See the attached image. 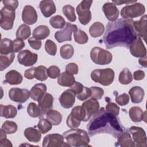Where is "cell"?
I'll use <instances>...</instances> for the list:
<instances>
[{"instance_id":"d4e9b609","label":"cell","mask_w":147,"mask_h":147,"mask_svg":"<svg viewBox=\"0 0 147 147\" xmlns=\"http://www.w3.org/2000/svg\"><path fill=\"white\" fill-rule=\"evenodd\" d=\"M129 94L133 103H139L142 101L145 92L144 89L141 87L134 86L129 90Z\"/></svg>"},{"instance_id":"9f6ffc18","label":"cell","mask_w":147,"mask_h":147,"mask_svg":"<svg viewBox=\"0 0 147 147\" xmlns=\"http://www.w3.org/2000/svg\"><path fill=\"white\" fill-rule=\"evenodd\" d=\"M28 42L30 47L35 50H38L41 47V41L34 38L33 37L28 39Z\"/></svg>"},{"instance_id":"9c48e42d","label":"cell","mask_w":147,"mask_h":147,"mask_svg":"<svg viewBox=\"0 0 147 147\" xmlns=\"http://www.w3.org/2000/svg\"><path fill=\"white\" fill-rule=\"evenodd\" d=\"M64 137L58 133L49 134L44 137L42 146L43 147H60L71 146L68 144L64 142Z\"/></svg>"},{"instance_id":"4fadbf2b","label":"cell","mask_w":147,"mask_h":147,"mask_svg":"<svg viewBox=\"0 0 147 147\" xmlns=\"http://www.w3.org/2000/svg\"><path fill=\"white\" fill-rule=\"evenodd\" d=\"M9 98L17 103H25L30 97V91L27 89L12 88L9 91Z\"/></svg>"},{"instance_id":"e575fe53","label":"cell","mask_w":147,"mask_h":147,"mask_svg":"<svg viewBox=\"0 0 147 147\" xmlns=\"http://www.w3.org/2000/svg\"><path fill=\"white\" fill-rule=\"evenodd\" d=\"M13 52V41L7 38L2 39L0 45L1 55H8Z\"/></svg>"},{"instance_id":"7a4b0ae2","label":"cell","mask_w":147,"mask_h":147,"mask_svg":"<svg viewBox=\"0 0 147 147\" xmlns=\"http://www.w3.org/2000/svg\"><path fill=\"white\" fill-rule=\"evenodd\" d=\"M87 128L91 137L106 133L117 138L123 131L117 116L106 111L103 107L99 109L98 112L93 115L87 125Z\"/></svg>"},{"instance_id":"6da1fadb","label":"cell","mask_w":147,"mask_h":147,"mask_svg":"<svg viewBox=\"0 0 147 147\" xmlns=\"http://www.w3.org/2000/svg\"><path fill=\"white\" fill-rule=\"evenodd\" d=\"M133 22L132 20L122 18L108 22L103 38L106 48L112 49L119 47L129 48L132 42L138 36Z\"/></svg>"},{"instance_id":"94428289","label":"cell","mask_w":147,"mask_h":147,"mask_svg":"<svg viewBox=\"0 0 147 147\" xmlns=\"http://www.w3.org/2000/svg\"><path fill=\"white\" fill-rule=\"evenodd\" d=\"M133 78L136 80H141L145 78V72L142 70H137L133 74Z\"/></svg>"},{"instance_id":"91938a15","label":"cell","mask_w":147,"mask_h":147,"mask_svg":"<svg viewBox=\"0 0 147 147\" xmlns=\"http://www.w3.org/2000/svg\"><path fill=\"white\" fill-rule=\"evenodd\" d=\"M35 67H32L26 69L24 73V76L28 79H32L34 78Z\"/></svg>"},{"instance_id":"f35d334b","label":"cell","mask_w":147,"mask_h":147,"mask_svg":"<svg viewBox=\"0 0 147 147\" xmlns=\"http://www.w3.org/2000/svg\"><path fill=\"white\" fill-rule=\"evenodd\" d=\"M61 57L64 59H69L71 58L74 53V47L71 44L63 45L60 49Z\"/></svg>"},{"instance_id":"4316f807","label":"cell","mask_w":147,"mask_h":147,"mask_svg":"<svg viewBox=\"0 0 147 147\" xmlns=\"http://www.w3.org/2000/svg\"><path fill=\"white\" fill-rule=\"evenodd\" d=\"M117 144L122 147H134L135 143L133 141L130 133L125 131L122 132L117 137Z\"/></svg>"},{"instance_id":"484cf974","label":"cell","mask_w":147,"mask_h":147,"mask_svg":"<svg viewBox=\"0 0 147 147\" xmlns=\"http://www.w3.org/2000/svg\"><path fill=\"white\" fill-rule=\"evenodd\" d=\"M75 82V79L74 75L67 72H63L60 74L57 78V83L61 86L71 87Z\"/></svg>"},{"instance_id":"f1b7e54d","label":"cell","mask_w":147,"mask_h":147,"mask_svg":"<svg viewBox=\"0 0 147 147\" xmlns=\"http://www.w3.org/2000/svg\"><path fill=\"white\" fill-rule=\"evenodd\" d=\"M0 115L6 118H13L17 114V109L13 105H0Z\"/></svg>"},{"instance_id":"f5cc1de1","label":"cell","mask_w":147,"mask_h":147,"mask_svg":"<svg viewBox=\"0 0 147 147\" xmlns=\"http://www.w3.org/2000/svg\"><path fill=\"white\" fill-rule=\"evenodd\" d=\"M25 47V42L23 40L15 39L13 41V51L14 53L18 52L21 51Z\"/></svg>"},{"instance_id":"6f0895ef","label":"cell","mask_w":147,"mask_h":147,"mask_svg":"<svg viewBox=\"0 0 147 147\" xmlns=\"http://www.w3.org/2000/svg\"><path fill=\"white\" fill-rule=\"evenodd\" d=\"M5 7L16 10L18 6V1L17 0H5L2 1Z\"/></svg>"},{"instance_id":"277c9868","label":"cell","mask_w":147,"mask_h":147,"mask_svg":"<svg viewBox=\"0 0 147 147\" xmlns=\"http://www.w3.org/2000/svg\"><path fill=\"white\" fill-rule=\"evenodd\" d=\"M91 78L95 82L107 86L113 82L114 72L110 68L94 69L91 73Z\"/></svg>"},{"instance_id":"c3c4849f","label":"cell","mask_w":147,"mask_h":147,"mask_svg":"<svg viewBox=\"0 0 147 147\" xmlns=\"http://www.w3.org/2000/svg\"><path fill=\"white\" fill-rule=\"evenodd\" d=\"M80 121L76 119L74 117L71 115V114L67 117L66 123L68 127L71 129H76L78 128L80 125Z\"/></svg>"},{"instance_id":"2e32d148","label":"cell","mask_w":147,"mask_h":147,"mask_svg":"<svg viewBox=\"0 0 147 147\" xmlns=\"http://www.w3.org/2000/svg\"><path fill=\"white\" fill-rule=\"evenodd\" d=\"M22 20L28 25H33L37 21V14L35 9L30 5H26L22 10Z\"/></svg>"},{"instance_id":"7402d4cb","label":"cell","mask_w":147,"mask_h":147,"mask_svg":"<svg viewBox=\"0 0 147 147\" xmlns=\"http://www.w3.org/2000/svg\"><path fill=\"white\" fill-rule=\"evenodd\" d=\"M22 76L20 72L13 69L6 74L5 83L11 85H17L22 83Z\"/></svg>"},{"instance_id":"ee69618b","label":"cell","mask_w":147,"mask_h":147,"mask_svg":"<svg viewBox=\"0 0 147 147\" xmlns=\"http://www.w3.org/2000/svg\"><path fill=\"white\" fill-rule=\"evenodd\" d=\"M63 13L71 22L75 21L76 17L75 13V9L70 5H67L63 7Z\"/></svg>"},{"instance_id":"ba28073f","label":"cell","mask_w":147,"mask_h":147,"mask_svg":"<svg viewBox=\"0 0 147 147\" xmlns=\"http://www.w3.org/2000/svg\"><path fill=\"white\" fill-rule=\"evenodd\" d=\"M92 1H83L76 7V12L79 16V20L81 24H88L91 19V12L90 10Z\"/></svg>"},{"instance_id":"e7e4bbea","label":"cell","mask_w":147,"mask_h":147,"mask_svg":"<svg viewBox=\"0 0 147 147\" xmlns=\"http://www.w3.org/2000/svg\"><path fill=\"white\" fill-rule=\"evenodd\" d=\"M113 3H114L115 5H121L122 3H134V2H137L136 1H130V2H125V1H112Z\"/></svg>"},{"instance_id":"5b68a950","label":"cell","mask_w":147,"mask_h":147,"mask_svg":"<svg viewBox=\"0 0 147 147\" xmlns=\"http://www.w3.org/2000/svg\"><path fill=\"white\" fill-rule=\"evenodd\" d=\"M92 61L98 65L109 64L113 59L112 54L108 51L99 47H94L90 52Z\"/></svg>"},{"instance_id":"bcb514c9","label":"cell","mask_w":147,"mask_h":147,"mask_svg":"<svg viewBox=\"0 0 147 147\" xmlns=\"http://www.w3.org/2000/svg\"><path fill=\"white\" fill-rule=\"evenodd\" d=\"M45 49L49 55L55 56L57 52V46L53 41L47 40L45 43Z\"/></svg>"},{"instance_id":"60d3db41","label":"cell","mask_w":147,"mask_h":147,"mask_svg":"<svg viewBox=\"0 0 147 147\" xmlns=\"http://www.w3.org/2000/svg\"><path fill=\"white\" fill-rule=\"evenodd\" d=\"M74 37L76 42L80 44H84L88 42V37L85 32L81 29H77L74 34Z\"/></svg>"},{"instance_id":"8d00e7d4","label":"cell","mask_w":147,"mask_h":147,"mask_svg":"<svg viewBox=\"0 0 147 147\" xmlns=\"http://www.w3.org/2000/svg\"><path fill=\"white\" fill-rule=\"evenodd\" d=\"M118 80L122 84H128L133 80V76L130 70L126 68H123L120 72Z\"/></svg>"},{"instance_id":"f6af8a7d","label":"cell","mask_w":147,"mask_h":147,"mask_svg":"<svg viewBox=\"0 0 147 147\" xmlns=\"http://www.w3.org/2000/svg\"><path fill=\"white\" fill-rule=\"evenodd\" d=\"M52 123L47 119L41 118L37 125V127L42 134H45L51 130Z\"/></svg>"},{"instance_id":"d6986e66","label":"cell","mask_w":147,"mask_h":147,"mask_svg":"<svg viewBox=\"0 0 147 147\" xmlns=\"http://www.w3.org/2000/svg\"><path fill=\"white\" fill-rule=\"evenodd\" d=\"M146 15L143 16L139 20L134 21L133 25L137 36L142 37L146 42L147 37V21Z\"/></svg>"},{"instance_id":"603a6c76","label":"cell","mask_w":147,"mask_h":147,"mask_svg":"<svg viewBox=\"0 0 147 147\" xmlns=\"http://www.w3.org/2000/svg\"><path fill=\"white\" fill-rule=\"evenodd\" d=\"M129 114L131 121L134 122H141L142 120L146 122V111L144 112L140 107H131L129 111Z\"/></svg>"},{"instance_id":"4dcf8cb0","label":"cell","mask_w":147,"mask_h":147,"mask_svg":"<svg viewBox=\"0 0 147 147\" xmlns=\"http://www.w3.org/2000/svg\"><path fill=\"white\" fill-rule=\"evenodd\" d=\"M46 117L52 125H59L62 121V115L55 110L51 109L48 110L46 113Z\"/></svg>"},{"instance_id":"e0dca14e","label":"cell","mask_w":147,"mask_h":147,"mask_svg":"<svg viewBox=\"0 0 147 147\" xmlns=\"http://www.w3.org/2000/svg\"><path fill=\"white\" fill-rule=\"evenodd\" d=\"M61 106L64 109L72 107L75 101V94L71 89L64 91L59 98Z\"/></svg>"},{"instance_id":"8992f818","label":"cell","mask_w":147,"mask_h":147,"mask_svg":"<svg viewBox=\"0 0 147 147\" xmlns=\"http://www.w3.org/2000/svg\"><path fill=\"white\" fill-rule=\"evenodd\" d=\"M145 8L141 3L136 2L130 5H126L122 7L121 11V16L124 19L131 20L140 17L145 13Z\"/></svg>"},{"instance_id":"52a82bcc","label":"cell","mask_w":147,"mask_h":147,"mask_svg":"<svg viewBox=\"0 0 147 147\" xmlns=\"http://www.w3.org/2000/svg\"><path fill=\"white\" fill-rule=\"evenodd\" d=\"M15 10L3 6L0 11V26L5 30H10L13 28L15 19Z\"/></svg>"},{"instance_id":"db71d44e","label":"cell","mask_w":147,"mask_h":147,"mask_svg":"<svg viewBox=\"0 0 147 147\" xmlns=\"http://www.w3.org/2000/svg\"><path fill=\"white\" fill-rule=\"evenodd\" d=\"M91 95V90L90 88H87L86 87H84L82 91L79 94H77L76 96L78 99L80 100H84L88 98Z\"/></svg>"},{"instance_id":"83f0119b","label":"cell","mask_w":147,"mask_h":147,"mask_svg":"<svg viewBox=\"0 0 147 147\" xmlns=\"http://www.w3.org/2000/svg\"><path fill=\"white\" fill-rule=\"evenodd\" d=\"M24 136L30 142H38L41 138V131L33 127H28L24 131Z\"/></svg>"},{"instance_id":"f907efd6","label":"cell","mask_w":147,"mask_h":147,"mask_svg":"<svg viewBox=\"0 0 147 147\" xmlns=\"http://www.w3.org/2000/svg\"><path fill=\"white\" fill-rule=\"evenodd\" d=\"M116 102L120 106L126 105L129 102V96L126 93L118 95L115 98Z\"/></svg>"},{"instance_id":"11a10c76","label":"cell","mask_w":147,"mask_h":147,"mask_svg":"<svg viewBox=\"0 0 147 147\" xmlns=\"http://www.w3.org/2000/svg\"><path fill=\"white\" fill-rule=\"evenodd\" d=\"M65 72L72 75H76L78 73V65L74 63L68 64L65 67Z\"/></svg>"},{"instance_id":"681fc988","label":"cell","mask_w":147,"mask_h":147,"mask_svg":"<svg viewBox=\"0 0 147 147\" xmlns=\"http://www.w3.org/2000/svg\"><path fill=\"white\" fill-rule=\"evenodd\" d=\"M48 75L51 79H55L57 78L60 74V70L57 66L52 65L50 66L48 69Z\"/></svg>"},{"instance_id":"d6a6232c","label":"cell","mask_w":147,"mask_h":147,"mask_svg":"<svg viewBox=\"0 0 147 147\" xmlns=\"http://www.w3.org/2000/svg\"><path fill=\"white\" fill-rule=\"evenodd\" d=\"M31 34L30 28L26 24L21 25L16 32V38L21 40H25Z\"/></svg>"},{"instance_id":"30bf717a","label":"cell","mask_w":147,"mask_h":147,"mask_svg":"<svg viewBox=\"0 0 147 147\" xmlns=\"http://www.w3.org/2000/svg\"><path fill=\"white\" fill-rule=\"evenodd\" d=\"M77 29L78 28L76 25L72 24L67 22L65 23V27L63 28L62 30L57 31L55 33V38L59 43L66 41H71V34Z\"/></svg>"},{"instance_id":"be15d7a7","label":"cell","mask_w":147,"mask_h":147,"mask_svg":"<svg viewBox=\"0 0 147 147\" xmlns=\"http://www.w3.org/2000/svg\"><path fill=\"white\" fill-rule=\"evenodd\" d=\"M138 62L140 63V64L144 67H147V60H146V55L145 56L143 57H141L139 59Z\"/></svg>"},{"instance_id":"d590c367","label":"cell","mask_w":147,"mask_h":147,"mask_svg":"<svg viewBox=\"0 0 147 147\" xmlns=\"http://www.w3.org/2000/svg\"><path fill=\"white\" fill-rule=\"evenodd\" d=\"M15 58L14 52L8 55H1L0 56V70L3 71L7 68L13 61Z\"/></svg>"},{"instance_id":"836d02e7","label":"cell","mask_w":147,"mask_h":147,"mask_svg":"<svg viewBox=\"0 0 147 147\" xmlns=\"http://www.w3.org/2000/svg\"><path fill=\"white\" fill-rule=\"evenodd\" d=\"M28 114L33 118L42 117L45 114L38 105H37L34 102H30L27 107Z\"/></svg>"},{"instance_id":"ffe728a7","label":"cell","mask_w":147,"mask_h":147,"mask_svg":"<svg viewBox=\"0 0 147 147\" xmlns=\"http://www.w3.org/2000/svg\"><path fill=\"white\" fill-rule=\"evenodd\" d=\"M39 7L45 17H49L56 11V7L54 2L52 0H44L40 2Z\"/></svg>"},{"instance_id":"7c38bea8","label":"cell","mask_w":147,"mask_h":147,"mask_svg":"<svg viewBox=\"0 0 147 147\" xmlns=\"http://www.w3.org/2000/svg\"><path fill=\"white\" fill-rule=\"evenodd\" d=\"M37 54L33 53L28 49L21 51L17 55L18 63L21 65L26 67L32 66L35 64L37 61Z\"/></svg>"},{"instance_id":"b9f144b4","label":"cell","mask_w":147,"mask_h":147,"mask_svg":"<svg viewBox=\"0 0 147 147\" xmlns=\"http://www.w3.org/2000/svg\"><path fill=\"white\" fill-rule=\"evenodd\" d=\"M72 117L75 118L76 119L82 121H84L86 118V113L85 111L82 107V106H76L74 107L70 113Z\"/></svg>"},{"instance_id":"cb8c5ba5","label":"cell","mask_w":147,"mask_h":147,"mask_svg":"<svg viewBox=\"0 0 147 147\" xmlns=\"http://www.w3.org/2000/svg\"><path fill=\"white\" fill-rule=\"evenodd\" d=\"M38 102V106L42 110L44 114H45L48 110L52 108L53 97L51 94L49 93H45Z\"/></svg>"},{"instance_id":"1f68e13d","label":"cell","mask_w":147,"mask_h":147,"mask_svg":"<svg viewBox=\"0 0 147 147\" xmlns=\"http://www.w3.org/2000/svg\"><path fill=\"white\" fill-rule=\"evenodd\" d=\"M105 31V26L103 24L100 22H94L89 29L90 35L93 38L99 37L103 34Z\"/></svg>"},{"instance_id":"680465c9","label":"cell","mask_w":147,"mask_h":147,"mask_svg":"<svg viewBox=\"0 0 147 147\" xmlns=\"http://www.w3.org/2000/svg\"><path fill=\"white\" fill-rule=\"evenodd\" d=\"M83 87L84 86L80 82H75L74 84L72 86H71V89L74 91L75 94L77 95L80 94L82 91Z\"/></svg>"},{"instance_id":"ac0fdd59","label":"cell","mask_w":147,"mask_h":147,"mask_svg":"<svg viewBox=\"0 0 147 147\" xmlns=\"http://www.w3.org/2000/svg\"><path fill=\"white\" fill-rule=\"evenodd\" d=\"M102 10L106 17L110 21V22H114L116 21L119 15L118 8L113 3H105L102 7Z\"/></svg>"},{"instance_id":"9a60e30c","label":"cell","mask_w":147,"mask_h":147,"mask_svg":"<svg viewBox=\"0 0 147 147\" xmlns=\"http://www.w3.org/2000/svg\"><path fill=\"white\" fill-rule=\"evenodd\" d=\"M82 106L86 113L84 122L90 119L91 117L96 113H97L99 109V102L97 101V100L92 98L84 101L83 103Z\"/></svg>"},{"instance_id":"8fae6325","label":"cell","mask_w":147,"mask_h":147,"mask_svg":"<svg viewBox=\"0 0 147 147\" xmlns=\"http://www.w3.org/2000/svg\"><path fill=\"white\" fill-rule=\"evenodd\" d=\"M129 132L132 135L135 146L146 147L147 146V139L144 130L137 126H131L129 129Z\"/></svg>"},{"instance_id":"3957f363","label":"cell","mask_w":147,"mask_h":147,"mask_svg":"<svg viewBox=\"0 0 147 147\" xmlns=\"http://www.w3.org/2000/svg\"><path fill=\"white\" fill-rule=\"evenodd\" d=\"M67 143L72 146H87L90 138L87 132L79 129H71L63 133Z\"/></svg>"},{"instance_id":"6125c7cd","label":"cell","mask_w":147,"mask_h":147,"mask_svg":"<svg viewBox=\"0 0 147 147\" xmlns=\"http://www.w3.org/2000/svg\"><path fill=\"white\" fill-rule=\"evenodd\" d=\"M0 146L1 147H5V146H11L12 147L13 145L10 140H7L6 138L0 139Z\"/></svg>"},{"instance_id":"44dd1931","label":"cell","mask_w":147,"mask_h":147,"mask_svg":"<svg viewBox=\"0 0 147 147\" xmlns=\"http://www.w3.org/2000/svg\"><path fill=\"white\" fill-rule=\"evenodd\" d=\"M47 91V86L44 83H37L33 86L30 91V97L34 100L38 102Z\"/></svg>"},{"instance_id":"f546056e","label":"cell","mask_w":147,"mask_h":147,"mask_svg":"<svg viewBox=\"0 0 147 147\" xmlns=\"http://www.w3.org/2000/svg\"><path fill=\"white\" fill-rule=\"evenodd\" d=\"M50 34L49 28L46 25H39L33 32V37L38 40H44L48 37Z\"/></svg>"},{"instance_id":"5bb4252c","label":"cell","mask_w":147,"mask_h":147,"mask_svg":"<svg viewBox=\"0 0 147 147\" xmlns=\"http://www.w3.org/2000/svg\"><path fill=\"white\" fill-rule=\"evenodd\" d=\"M130 53L136 57H143L146 55V48L139 36L132 42L129 47Z\"/></svg>"},{"instance_id":"816d5d0a","label":"cell","mask_w":147,"mask_h":147,"mask_svg":"<svg viewBox=\"0 0 147 147\" xmlns=\"http://www.w3.org/2000/svg\"><path fill=\"white\" fill-rule=\"evenodd\" d=\"M106 110L116 116H118L119 113V107L114 103L110 102L106 106Z\"/></svg>"},{"instance_id":"74e56055","label":"cell","mask_w":147,"mask_h":147,"mask_svg":"<svg viewBox=\"0 0 147 147\" xmlns=\"http://www.w3.org/2000/svg\"><path fill=\"white\" fill-rule=\"evenodd\" d=\"M47 68L44 65H39L35 67L34 78L40 81H45L48 78Z\"/></svg>"},{"instance_id":"7dc6e473","label":"cell","mask_w":147,"mask_h":147,"mask_svg":"<svg viewBox=\"0 0 147 147\" xmlns=\"http://www.w3.org/2000/svg\"><path fill=\"white\" fill-rule=\"evenodd\" d=\"M90 88L91 90L90 96L91 97V98L96 100H99L102 98V96L104 94V90L102 88L93 86L91 87Z\"/></svg>"},{"instance_id":"7bdbcfd3","label":"cell","mask_w":147,"mask_h":147,"mask_svg":"<svg viewBox=\"0 0 147 147\" xmlns=\"http://www.w3.org/2000/svg\"><path fill=\"white\" fill-rule=\"evenodd\" d=\"M6 134H11L17 131L18 127L14 122L10 121H6L3 122L1 128Z\"/></svg>"},{"instance_id":"ab89813d","label":"cell","mask_w":147,"mask_h":147,"mask_svg":"<svg viewBox=\"0 0 147 147\" xmlns=\"http://www.w3.org/2000/svg\"><path fill=\"white\" fill-rule=\"evenodd\" d=\"M65 20L63 17L59 15L55 16L49 20L50 25L55 29H62L64 27L65 24Z\"/></svg>"}]
</instances>
